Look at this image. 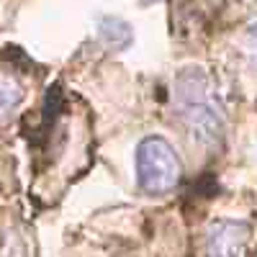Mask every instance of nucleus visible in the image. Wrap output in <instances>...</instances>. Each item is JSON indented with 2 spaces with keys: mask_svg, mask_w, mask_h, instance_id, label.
Segmentation results:
<instances>
[{
  "mask_svg": "<svg viewBox=\"0 0 257 257\" xmlns=\"http://www.w3.org/2000/svg\"><path fill=\"white\" fill-rule=\"evenodd\" d=\"M173 105L188 128V134L206 149H216L224 142V113L213 90V82L201 64H185L173 80Z\"/></svg>",
  "mask_w": 257,
  "mask_h": 257,
  "instance_id": "obj_1",
  "label": "nucleus"
},
{
  "mask_svg": "<svg viewBox=\"0 0 257 257\" xmlns=\"http://www.w3.org/2000/svg\"><path fill=\"white\" fill-rule=\"evenodd\" d=\"M137 185L147 196H167L173 193L183 175V162L175 152V147L165 137H144L137 144Z\"/></svg>",
  "mask_w": 257,
  "mask_h": 257,
  "instance_id": "obj_2",
  "label": "nucleus"
},
{
  "mask_svg": "<svg viewBox=\"0 0 257 257\" xmlns=\"http://www.w3.org/2000/svg\"><path fill=\"white\" fill-rule=\"evenodd\" d=\"M249 224L242 219H219L208 224L203 254L206 257H242L249 242Z\"/></svg>",
  "mask_w": 257,
  "mask_h": 257,
  "instance_id": "obj_3",
  "label": "nucleus"
},
{
  "mask_svg": "<svg viewBox=\"0 0 257 257\" xmlns=\"http://www.w3.org/2000/svg\"><path fill=\"white\" fill-rule=\"evenodd\" d=\"M98 36H100V41H103V44L108 47L111 52H126L128 47H132V41H134L132 26H128L123 18H116V16L100 18Z\"/></svg>",
  "mask_w": 257,
  "mask_h": 257,
  "instance_id": "obj_4",
  "label": "nucleus"
},
{
  "mask_svg": "<svg viewBox=\"0 0 257 257\" xmlns=\"http://www.w3.org/2000/svg\"><path fill=\"white\" fill-rule=\"evenodd\" d=\"M26 98V88L13 72H0V123L11 121Z\"/></svg>",
  "mask_w": 257,
  "mask_h": 257,
  "instance_id": "obj_5",
  "label": "nucleus"
},
{
  "mask_svg": "<svg viewBox=\"0 0 257 257\" xmlns=\"http://www.w3.org/2000/svg\"><path fill=\"white\" fill-rule=\"evenodd\" d=\"M247 41H249V49L254 52V57H257V21L247 29Z\"/></svg>",
  "mask_w": 257,
  "mask_h": 257,
  "instance_id": "obj_6",
  "label": "nucleus"
},
{
  "mask_svg": "<svg viewBox=\"0 0 257 257\" xmlns=\"http://www.w3.org/2000/svg\"><path fill=\"white\" fill-rule=\"evenodd\" d=\"M139 3H144V6H149V3H160V0H139Z\"/></svg>",
  "mask_w": 257,
  "mask_h": 257,
  "instance_id": "obj_7",
  "label": "nucleus"
}]
</instances>
